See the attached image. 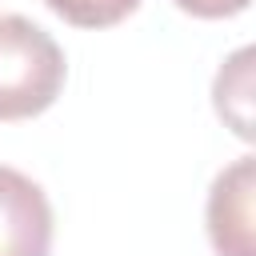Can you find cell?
<instances>
[{
  "label": "cell",
  "instance_id": "6da1fadb",
  "mask_svg": "<svg viewBox=\"0 0 256 256\" xmlns=\"http://www.w3.org/2000/svg\"><path fill=\"white\" fill-rule=\"evenodd\" d=\"M64 48L28 16H0V120H32L48 112L64 88Z\"/></svg>",
  "mask_w": 256,
  "mask_h": 256
},
{
  "label": "cell",
  "instance_id": "7a4b0ae2",
  "mask_svg": "<svg viewBox=\"0 0 256 256\" xmlns=\"http://www.w3.org/2000/svg\"><path fill=\"white\" fill-rule=\"evenodd\" d=\"M52 252V204L44 188L0 164V256H48Z\"/></svg>",
  "mask_w": 256,
  "mask_h": 256
},
{
  "label": "cell",
  "instance_id": "3957f363",
  "mask_svg": "<svg viewBox=\"0 0 256 256\" xmlns=\"http://www.w3.org/2000/svg\"><path fill=\"white\" fill-rule=\"evenodd\" d=\"M252 196H256L252 156H240L216 172L208 188V240L216 256H252Z\"/></svg>",
  "mask_w": 256,
  "mask_h": 256
},
{
  "label": "cell",
  "instance_id": "277c9868",
  "mask_svg": "<svg viewBox=\"0 0 256 256\" xmlns=\"http://www.w3.org/2000/svg\"><path fill=\"white\" fill-rule=\"evenodd\" d=\"M248 92H252V48H240L216 72L212 96H216V112L244 140H252V96Z\"/></svg>",
  "mask_w": 256,
  "mask_h": 256
},
{
  "label": "cell",
  "instance_id": "5b68a950",
  "mask_svg": "<svg viewBox=\"0 0 256 256\" xmlns=\"http://www.w3.org/2000/svg\"><path fill=\"white\" fill-rule=\"evenodd\" d=\"M44 4L76 28H112L124 16H132L140 0H44Z\"/></svg>",
  "mask_w": 256,
  "mask_h": 256
},
{
  "label": "cell",
  "instance_id": "8992f818",
  "mask_svg": "<svg viewBox=\"0 0 256 256\" xmlns=\"http://www.w3.org/2000/svg\"><path fill=\"white\" fill-rule=\"evenodd\" d=\"M252 0H176L180 12L188 16H200V20H224V16H236L244 12Z\"/></svg>",
  "mask_w": 256,
  "mask_h": 256
}]
</instances>
